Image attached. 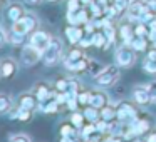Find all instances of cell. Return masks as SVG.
<instances>
[{"label":"cell","instance_id":"1","mask_svg":"<svg viewBox=\"0 0 156 142\" xmlns=\"http://www.w3.org/2000/svg\"><path fill=\"white\" fill-rule=\"evenodd\" d=\"M62 50H64V44L59 37H52L51 44L47 45L44 52H42V62H44L47 67H54L55 64H59V59L62 55Z\"/></svg>","mask_w":156,"mask_h":142},{"label":"cell","instance_id":"2","mask_svg":"<svg viewBox=\"0 0 156 142\" xmlns=\"http://www.w3.org/2000/svg\"><path fill=\"white\" fill-rule=\"evenodd\" d=\"M119 69L121 67L118 64L104 65V69L94 77L96 84H99L101 87H111V85H114L119 80V77H121V70Z\"/></svg>","mask_w":156,"mask_h":142},{"label":"cell","instance_id":"3","mask_svg":"<svg viewBox=\"0 0 156 142\" xmlns=\"http://www.w3.org/2000/svg\"><path fill=\"white\" fill-rule=\"evenodd\" d=\"M136 117H138V104L134 100L133 102L124 100V102L116 104V119L118 120L124 122V124H129Z\"/></svg>","mask_w":156,"mask_h":142},{"label":"cell","instance_id":"4","mask_svg":"<svg viewBox=\"0 0 156 142\" xmlns=\"http://www.w3.org/2000/svg\"><path fill=\"white\" fill-rule=\"evenodd\" d=\"M114 60H116V64H118L121 69L133 67V65H134V62H136V50L133 47H129V45L122 44L121 47L116 50Z\"/></svg>","mask_w":156,"mask_h":142},{"label":"cell","instance_id":"5","mask_svg":"<svg viewBox=\"0 0 156 142\" xmlns=\"http://www.w3.org/2000/svg\"><path fill=\"white\" fill-rule=\"evenodd\" d=\"M149 7L146 4V0H131V4H129L128 10H126V19L133 24H138L139 19L143 17L144 12H148Z\"/></svg>","mask_w":156,"mask_h":142},{"label":"cell","instance_id":"6","mask_svg":"<svg viewBox=\"0 0 156 142\" xmlns=\"http://www.w3.org/2000/svg\"><path fill=\"white\" fill-rule=\"evenodd\" d=\"M39 60H42V52L39 50V49L32 47L30 44L24 45L20 50V62L24 67H32V65H35Z\"/></svg>","mask_w":156,"mask_h":142},{"label":"cell","instance_id":"7","mask_svg":"<svg viewBox=\"0 0 156 142\" xmlns=\"http://www.w3.org/2000/svg\"><path fill=\"white\" fill-rule=\"evenodd\" d=\"M32 92H34L35 97L39 99V102H47V100H51V99H54L55 94H57L55 87H52L47 82H37V84L34 85V89H32Z\"/></svg>","mask_w":156,"mask_h":142},{"label":"cell","instance_id":"8","mask_svg":"<svg viewBox=\"0 0 156 142\" xmlns=\"http://www.w3.org/2000/svg\"><path fill=\"white\" fill-rule=\"evenodd\" d=\"M51 39H52V35L47 34V32L35 30V32H32L30 37H29V44H30L32 47L39 49L41 52H44L45 49H47V45L51 44Z\"/></svg>","mask_w":156,"mask_h":142},{"label":"cell","instance_id":"9","mask_svg":"<svg viewBox=\"0 0 156 142\" xmlns=\"http://www.w3.org/2000/svg\"><path fill=\"white\" fill-rule=\"evenodd\" d=\"M19 69V64L12 57H4L0 59V77L2 79H12Z\"/></svg>","mask_w":156,"mask_h":142},{"label":"cell","instance_id":"10","mask_svg":"<svg viewBox=\"0 0 156 142\" xmlns=\"http://www.w3.org/2000/svg\"><path fill=\"white\" fill-rule=\"evenodd\" d=\"M39 99L35 97L34 92H22L20 95L17 97V107L22 109H29V110H35L39 107Z\"/></svg>","mask_w":156,"mask_h":142},{"label":"cell","instance_id":"11","mask_svg":"<svg viewBox=\"0 0 156 142\" xmlns=\"http://www.w3.org/2000/svg\"><path fill=\"white\" fill-rule=\"evenodd\" d=\"M25 14H27V12H25L24 5L19 4V2H10V4H9V7L5 8V19H7V20H10L12 24H14V22H19Z\"/></svg>","mask_w":156,"mask_h":142},{"label":"cell","instance_id":"12","mask_svg":"<svg viewBox=\"0 0 156 142\" xmlns=\"http://www.w3.org/2000/svg\"><path fill=\"white\" fill-rule=\"evenodd\" d=\"M133 100H134L138 105L151 104V94H149L148 84H144V85H136V87L133 89Z\"/></svg>","mask_w":156,"mask_h":142},{"label":"cell","instance_id":"13","mask_svg":"<svg viewBox=\"0 0 156 142\" xmlns=\"http://www.w3.org/2000/svg\"><path fill=\"white\" fill-rule=\"evenodd\" d=\"M67 22L69 25H86L89 22V10L86 8H77V10H67Z\"/></svg>","mask_w":156,"mask_h":142},{"label":"cell","instance_id":"14","mask_svg":"<svg viewBox=\"0 0 156 142\" xmlns=\"http://www.w3.org/2000/svg\"><path fill=\"white\" fill-rule=\"evenodd\" d=\"M89 64V59L87 57H82L79 60H71V59H66L64 60V67L66 70L69 72H74V74H81V72H86Z\"/></svg>","mask_w":156,"mask_h":142},{"label":"cell","instance_id":"15","mask_svg":"<svg viewBox=\"0 0 156 142\" xmlns=\"http://www.w3.org/2000/svg\"><path fill=\"white\" fill-rule=\"evenodd\" d=\"M128 125L134 130L136 137H138V135H143V134H146V132H149V129H151V120L138 115V117H136L133 122H129Z\"/></svg>","mask_w":156,"mask_h":142},{"label":"cell","instance_id":"16","mask_svg":"<svg viewBox=\"0 0 156 142\" xmlns=\"http://www.w3.org/2000/svg\"><path fill=\"white\" fill-rule=\"evenodd\" d=\"M108 104H109V97L104 90H91V102H89V105H92V107L101 110Z\"/></svg>","mask_w":156,"mask_h":142},{"label":"cell","instance_id":"17","mask_svg":"<svg viewBox=\"0 0 156 142\" xmlns=\"http://www.w3.org/2000/svg\"><path fill=\"white\" fill-rule=\"evenodd\" d=\"M86 32L82 30L79 25H69L67 29H66V35H67V40L71 42L72 45H79V42H81V39L84 37Z\"/></svg>","mask_w":156,"mask_h":142},{"label":"cell","instance_id":"18","mask_svg":"<svg viewBox=\"0 0 156 142\" xmlns=\"http://www.w3.org/2000/svg\"><path fill=\"white\" fill-rule=\"evenodd\" d=\"M59 134L61 137H71V139H77V135H81V130L72 124L71 120L64 122V124L59 125Z\"/></svg>","mask_w":156,"mask_h":142},{"label":"cell","instance_id":"19","mask_svg":"<svg viewBox=\"0 0 156 142\" xmlns=\"http://www.w3.org/2000/svg\"><path fill=\"white\" fill-rule=\"evenodd\" d=\"M119 35H121L122 39V44L128 45L129 42L133 40V37H134V25H133V22H126V24H122L121 27H119Z\"/></svg>","mask_w":156,"mask_h":142},{"label":"cell","instance_id":"20","mask_svg":"<svg viewBox=\"0 0 156 142\" xmlns=\"http://www.w3.org/2000/svg\"><path fill=\"white\" fill-rule=\"evenodd\" d=\"M12 105H14V99L9 94L0 92V114H9L12 110Z\"/></svg>","mask_w":156,"mask_h":142},{"label":"cell","instance_id":"21","mask_svg":"<svg viewBox=\"0 0 156 142\" xmlns=\"http://www.w3.org/2000/svg\"><path fill=\"white\" fill-rule=\"evenodd\" d=\"M32 112H34V110H29V109L17 107L15 110H12V112H10V115H9V117H10V119H19V120H22V122H27V120H30Z\"/></svg>","mask_w":156,"mask_h":142},{"label":"cell","instance_id":"22","mask_svg":"<svg viewBox=\"0 0 156 142\" xmlns=\"http://www.w3.org/2000/svg\"><path fill=\"white\" fill-rule=\"evenodd\" d=\"M84 117H86V120H89V122H98L99 119H101V110L99 109H96V107H92V105H84Z\"/></svg>","mask_w":156,"mask_h":142},{"label":"cell","instance_id":"23","mask_svg":"<svg viewBox=\"0 0 156 142\" xmlns=\"http://www.w3.org/2000/svg\"><path fill=\"white\" fill-rule=\"evenodd\" d=\"M129 47H133L136 52H144L146 47H148V39L146 37H139V35H134L133 40L129 42Z\"/></svg>","mask_w":156,"mask_h":142},{"label":"cell","instance_id":"24","mask_svg":"<svg viewBox=\"0 0 156 142\" xmlns=\"http://www.w3.org/2000/svg\"><path fill=\"white\" fill-rule=\"evenodd\" d=\"M22 20H24L25 27H27L29 34H32V32H35L39 29V19L35 17L34 14H25L24 17H22Z\"/></svg>","mask_w":156,"mask_h":142},{"label":"cell","instance_id":"25","mask_svg":"<svg viewBox=\"0 0 156 142\" xmlns=\"http://www.w3.org/2000/svg\"><path fill=\"white\" fill-rule=\"evenodd\" d=\"M39 107H41V110L44 112V114H55V112L59 110V102L55 100V99H51V100H47V102H41Z\"/></svg>","mask_w":156,"mask_h":142},{"label":"cell","instance_id":"26","mask_svg":"<svg viewBox=\"0 0 156 142\" xmlns=\"http://www.w3.org/2000/svg\"><path fill=\"white\" fill-rule=\"evenodd\" d=\"M101 119H104V120L108 122H112L116 119V105H111L108 104L106 107L101 109Z\"/></svg>","mask_w":156,"mask_h":142},{"label":"cell","instance_id":"27","mask_svg":"<svg viewBox=\"0 0 156 142\" xmlns=\"http://www.w3.org/2000/svg\"><path fill=\"white\" fill-rule=\"evenodd\" d=\"M94 47H98V49H108L109 47L108 37L104 35V32H102V30L94 32Z\"/></svg>","mask_w":156,"mask_h":142},{"label":"cell","instance_id":"28","mask_svg":"<svg viewBox=\"0 0 156 142\" xmlns=\"http://www.w3.org/2000/svg\"><path fill=\"white\" fill-rule=\"evenodd\" d=\"M96 132H99L98 129H96V124H94V122H89V124H86L84 127L81 129V137L86 139V140H89Z\"/></svg>","mask_w":156,"mask_h":142},{"label":"cell","instance_id":"29","mask_svg":"<svg viewBox=\"0 0 156 142\" xmlns=\"http://www.w3.org/2000/svg\"><path fill=\"white\" fill-rule=\"evenodd\" d=\"M104 69V65H101L98 60H89V64H87V69H86V72H87L91 77H96V75L99 74V72Z\"/></svg>","mask_w":156,"mask_h":142},{"label":"cell","instance_id":"30","mask_svg":"<svg viewBox=\"0 0 156 142\" xmlns=\"http://www.w3.org/2000/svg\"><path fill=\"white\" fill-rule=\"evenodd\" d=\"M24 40H25V35H20V34H17V32H14V30H10L7 34V42L12 44V45H22Z\"/></svg>","mask_w":156,"mask_h":142},{"label":"cell","instance_id":"31","mask_svg":"<svg viewBox=\"0 0 156 142\" xmlns=\"http://www.w3.org/2000/svg\"><path fill=\"white\" fill-rule=\"evenodd\" d=\"M69 120L72 122V124L76 125V127L79 129V130H81L82 127H84V120H86V117H84V114H81V112H72V115H71V119H69Z\"/></svg>","mask_w":156,"mask_h":142},{"label":"cell","instance_id":"32","mask_svg":"<svg viewBox=\"0 0 156 142\" xmlns=\"http://www.w3.org/2000/svg\"><path fill=\"white\" fill-rule=\"evenodd\" d=\"M143 70H144L146 74H149V75H154L156 74V60L146 57L144 60H143Z\"/></svg>","mask_w":156,"mask_h":142},{"label":"cell","instance_id":"33","mask_svg":"<svg viewBox=\"0 0 156 142\" xmlns=\"http://www.w3.org/2000/svg\"><path fill=\"white\" fill-rule=\"evenodd\" d=\"M79 47H81V49L94 47V34H89V32H86L84 37L81 39V42H79Z\"/></svg>","mask_w":156,"mask_h":142},{"label":"cell","instance_id":"34","mask_svg":"<svg viewBox=\"0 0 156 142\" xmlns=\"http://www.w3.org/2000/svg\"><path fill=\"white\" fill-rule=\"evenodd\" d=\"M129 4H131V0H114L112 2V5H114V8L118 10V14H126V10H128Z\"/></svg>","mask_w":156,"mask_h":142},{"label":"cell","instance_id":"35","mask_svg":"<svg viewBox=\"0 0 156 142\" xmlns=\"http://www.w3.org/2000/svg\"><path fill=\"white\" fill-rule=\"evenodd\" d=\"M54 87H55L57 92H66L67 87H69V77H59L57 80H55Z\"/></svg>","mask_w":156,"mask_h":142},{"label":"cell","instance_id":"36","mask_svg":"<svg viewBox=\"0 0 156 142\" xmlns=\"http://www.w3.org/2000/svg\"><path fill=\"white\" fill-rule=\"evenodd\" d=\"M77 100L81 105H89V102H91V90H79L77 94Z\"/></svg>","mask_w":156,"mask_h":142},{"label":"cell","instance_id":"37","mask_svg":"<svg viewBox=\"0 0 156 142\" xmlns=\"http://www.w3.org/2000/svg\"><path fill=\"white\" fill-rule=\"evenodd\" d=\"M9 142H32L30 137H29L27 134H12L10 137H9Z\"/></svg>","mask_w":156,"mask_h":142},{"label":"cell","instance_id":"38","mask_svg":"<svg viewBox=\"0 0 156 142\" xmlns=\"http://www.w3.org/2000/svg\"><path fill=\"white\" fill-rule=\"evenodd\" d=\"M82 57H86V55H84V52H82L81 47L71 49V52H69V55H67V59H71V60H79V59H82Z\"/></svg>","mask_w":156,"mask_h":142},{"label":"cell","instance_id":"39","mask_svg":"<svg viewBox=\"0 0 156 142\" xmlns=\"http://www.w3.org/2000/svg\"><path fill=\"white\" fill-rule=\"evenodd\" d=\"M79 105H81V104H79L77 97H72V99H69V100H67V104H66V107H67L71 112H76V110H77V107H79Z\"/></svg>","mask_w":156,"mask_h":142},{"label":"cell","instance_id":"40","mask_svg":"<svg viewBox=\"0 0 156 142\" xmlns=\"http://www.w3.org/2000/svg\"><path fill=\"white\" fill-rule=\"evenodd\" d=\"M148 87H149V94H151V104H156V80L149 82Z\"/></svg>","mask_w":156,"mask_h":142},{"label":"cell","instance_id":"41","mask_svg":"<svg viewBox=\"0 0 156 142\" xmlns=\"http://www.w3.org/2000/svg\"><path fill=\"white\" fill-rule=\"evenodd\" d=\"M81 0H69V4H67V10L72 12V10H77V8H81Z\"/></svg>","mask_w":156,"mask_h":142},{"label":"cell","instance_id":"42","mask_svg":"<svg viewBox=\"0 0 156 142\" xmlns=\"http://www.w3.org/2000/svg\"><path fill=\"white\" fill-rule=\"evenodd\" d=\"M7 42V34L2 27H0V47H4V44Z\"/></svg>","mask_w":156,"mask_h":142},{"label":"cell","instance_id":"43","mask_svg":"<svg viewBox=\"0 0 156 142\" xmlns=\"http://www.w3.org/2000/svg\"><path fill=\"white\" fill-rule=\"evenodd\" d=\"M146 142H156V130L154 132H151V134L146 137Z\"/></svg>","mask_w":156,"mask_h":142},{"label":"cell","instance_id":"44","mask_svg":"<svg viewBox=\"0 0 156 142\" xmlns=\"http://www.w3.org/2000/svg\"><path fill=\"white\" fill-rule=\"evenodd\" d=\"M25 4H29V5H39L42 2V0H24Z\"/></svg>","mask_w":156,"mask_h":142},{"label":"cell","instance_id":"45","mask_svg":"<svg viewBox=\"0 0 156 142\" xmlns=\"http://www.w3.org/2000/svg\"><path fill=\"white\" fill-rule=\"evenodd\" d=\"M61 142H74V139H71V137H61Z\"/></svg>","mask_w":156,"mask_h":142},{"label":"cell","instance_id":"46","mask_svg":"<svg viewBox=\"0 0 156 142\" xmlns=\"http://www.w3.org/2000/svg\"><path fill=\"white\" fill-rule=\"evenodd\" d=\"M81 2H82V4H86V5H89V4L92 2V0H81Z\"/></svg>","mask_w":156,"mask_h":142},{"label":"cell","instance_id":"47","mask_svg":"<svg viewBox=\"0 0 156 142\" xmlns=\"http://www.w3.org/2000/svg\"><path fill=\"white\" fill-rule=\"evenodd\" d=\"M153 47L156 49V39H154V40H153Z\"/></svg>","mask_w":156,"mask_h":142},{"label":"cell","instance_id":"48","mask_svg":"<svg viewBox=\"0 0 156 142\" xmlns=\"http://www.w3.org/2000/svg\"><path fill=\"white\" fill-rule=\"evenodd\" d=\"M47 2H59V0H47Z\"/></svg>","mask_w":156,"mask_h":142},{"label":"cell","instance_id":"49","mask_svg":"<svg viewBox=\"0 0 156 142\" xmlns=\"http://www.w3.org/2000/svg\"><path fill=\"white\" fill-rule=\"evenodd\" d=\"M122 142H133V140H122Z\"/></svg>","mask_w":156,"mask_h":142},{"label":"cell","instance_id":"50","mask_svg":"<svg viewBox=\"0 0 156 142\" xmlns=\"http://www.w3.org/2000/svg\"><path fill=\"white\" fill-rule=\"evenodd\" d=\"M144 142H146V140H144Z\"/></svg>","mask_w":156,"mask_h":142}]
</instances>
